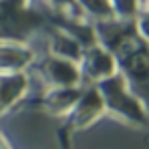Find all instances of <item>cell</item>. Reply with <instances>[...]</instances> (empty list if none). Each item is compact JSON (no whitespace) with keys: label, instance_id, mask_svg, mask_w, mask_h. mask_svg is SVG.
I'll return each instance as SVG.
<instances>
[{"label":"cell","instance_id":"1","mask_svg":"<svg viewBox=\"0 0 149 149\" xmlns=\"http://www.w3.org/2000/svg\"><path fill=\"white\" fill-rule=\"evenodd\" d=\"M95 87L99 89L109 115H113L129 125H135V127H147L149 125V111L137 99V95L129 89V85L125 83L121 73L113 74L107 81H101Z\"/></svg>","mask_w":149,"mask_h":149},{"label":"cell","instance_id":"2","mask_svg":"<svg viewBox=\"0 0 149 149\" xmlns=\"http://www.w3.org/2000/svg\"><path fill=\"white\" fill-rule=\"evenodd\" d=\"M115 56L125 83L149 111V45L137 36Z\"/></svg>","mask_w":149,"mask_h":149},{"label":"cell","instance_id":"3","mask_svg":"<svg viewBox=\"0 0 149 149\" xmlns=\"http://www.w3.org/2000/svg\"><path fill=\"white\" fill-rule=\"evenodd\" d=\"M40 81L45 83L47 89H56V87H83V74L79 69V63L47 54L40 61L32 65Z\"/></svg>","mask_w":149,"mask_h":149},{"label":"cell","instance_id":"4","mask_svg":"<svg viewBox=\"0 0 149 149\" xmlns=\"http://www.w3.org/2000/svg\"><path fill=\"white\" fill-rule=\"evenodd\" d=\"M105 113H107V109H105V103H103L99 89L95 85H89V87L83 89L79 101L74 103L71 113L65 117V129L69 133L87 129L93 123H97Z\"/></svg>","mask_w":149,"mask_h":149},{"label":"cell","instance_id":"5","mask_svg":"<svg viewBox=\"0 0 149 149\" xmlns=\"http://www.w3.org/2000/svg\"><path fill=\"white\" fill-rule=\"evenodd\" d=\"M79 69L83 74V83H89V85H99L101 81H107L113 74L119 73L117 56L105 47H101L99 42H95L83 50V56L79 61Z\"/></svg>","mask_w":149,"mask_h":149},{"label":"cell","instance_id":"6","mask_svg":"<svg viewBox=\"0 0 149 149\" xmlns=\"http://www.w3.org/2000/svg\"><path fill=\"white\" fill-rule=\"evenodd\" d=\"M36 63V52L30 42L0 40V73H28Z\"/></svg>","mask_w":149,"mask_h":149},{"label":"cell","instance_id":"7","mask_svg":"<svg viewBox=\"0 0 149 149\" xmlns=\"http://www.w3.org/2000/svg\"><path fill=\"white\" fill-rule=\"evenodd\" d=\"M28 87V73H0V117L24 99Z\"/></svg>","mask_w":149,"mask_h":149},{"label":"cell","instance_id":"8","mask_svg":"<svg viewBox=\"0 0 149 149\" xmlns=\"http://www.w3.org/2000/svg\"><path fill=\"white\" fill-rule=\"evenodd\" d=\"M83 93V87H56V89H47L42 95V107L45 111L54 115V117H67L79 101Z\"/></svg>","mask_w":149,"mask_h":149},{"label":"cell","instance_id":"9","mask_svg":"<svg viewBox=\"0 0 149 149\" xmlns=\"http://www.w3.org/2000/svg\"><path fill=\"white\" fill-rule=\"evenodd\" d=\"M45 32L49 34V54L73 61V63L81 61L85 49H83V45L74 38L73 34H69L67 30H63L58 26H50Z\"/></svg>","mask_w":149,"mask_h":149},{"label":"cell","instance_id":"10","mask_svg":"<svg viewBox=\"0 0 149 149\" xmlns=\"http://www.w3.org/2000/svg\"><path fill=\"white\" fill-rule=\"evenodd\" d=\"M79 12L89 18L91 22H103V20H111L117 18L111 0H77Z\"/></svg>","mask_w":149,"mask_h":149},{"label":"cell","instance_id":"11","mask_svg":"<svg viewBox=\"0 0 149 149\" xmlns=\"http://www.w3.org/2000/svg\"><path fill=\"white\" fill-rule=\"evenodd\" d=\"M42 8L49 10L54 18V24L58 18L63 16H79V6H77V0H40ZM83 16V14H81Z\"/></svg>","mask_w":149,"mask_h":149},{"label":"cell","instance_id":"12","mask_svg":"<svg viewBox=\"0 0 149 149\" xmlns=\"http://www.w3.org/2000/svg\"><path fill=\"white\" fill-rule=\"evenodd\" d=\"M111 6L117 18L123 20H135V16L141 12V0H111Z\"/></svg>","mask_w":149,"mask_h":149},{"label":"cell","instance_id":"13","mask_svg":"<svg viewBox=\"0 0 149 149\" xmlns=\"http://www.w3.org/2000/svg\"><path fill=\"white\" fill-rule=\"evenodd\" d=\"M133 22H135V30H137L139 38L149 45V10H141Z\"/></svg>","mask_w":149,"mask_h":149},{"label":"cell","instance_id":"14","mask_svg":"<svg viewBox=\"0 0 149 149\" xmlns=\"http://www.w3.org/2000/svg\"><path fill=\"white\" fill-rule=\"evenodd\" d=\"M0 149H10V145H8V141L2 137V133H0Z\"/></svg>","mask_w":149,"mask_h":149},{"label":"cell","instance_id":"15","mask_svg":"<svg viewBox=\"0 0 149 149\" xmlns=\"http://www.w3.org/2000/svg\"><path fill=\"white\" fill-rule=\"evenodd\" d=\"M141 10H149V0H141Z\"/></svg>","mask_w":149,"mask_h":149}]
</instances>
